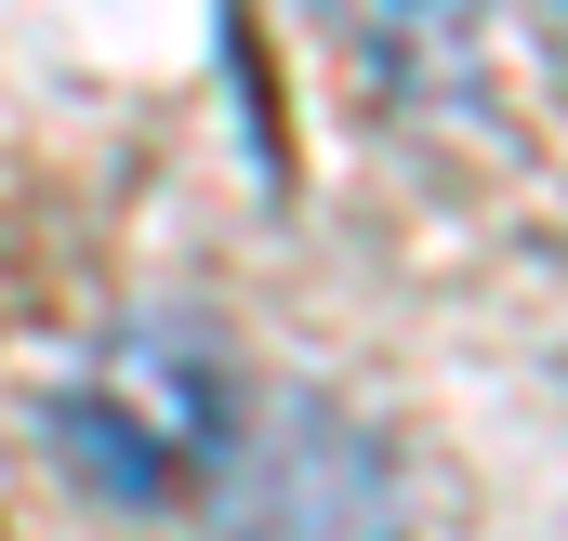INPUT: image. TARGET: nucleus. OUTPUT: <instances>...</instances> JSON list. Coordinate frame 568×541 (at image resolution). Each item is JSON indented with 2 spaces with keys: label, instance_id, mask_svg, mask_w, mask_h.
<instances>
[{
  "label": "nucleus",
  "instance_id": "nucleus-1",
  "mask_svg": "<svg viewBox=\"0 0 568 541\" xmlns=\"http://www.w3.org/2000/svg\"><path fill=\"white\" fill-rule=\"evenodd\" d=\"M252 436V397H239V357L199 330V317H120L67 357L53 384V449L93 502H133V516H172L199 502Z\"/></svg>",
  "mask_w": 568,
  "mask_h": 541
},
{
  "label": "nucleus",
  "instance_id": "nucleus-2",
  "mask_svg": "<svg viewBox=\"0 0 568 541\" xmlns=\"http://www.w3.org/2000/svg\"><path fill=\"white\" fill-rule=\"evenodd\" d=\"M317 13H331V40L357 53L371 93H436V80H463V67H476V27H489V0H317Z\"/></svg>",
  "mask_w": 568,
  "mask_h": 541
},
{
  "label": "nucleus",
  "instance_id": "nucleus-3",
  "mask_svg": "<svg viewBox=\"0 0 568 541\" xmlns=\"http://www.w3.org/2000/svg\"><path fill=\"white\" fill-rule=\"evenodd\" d=\"M542 40H556V53H568V0H542Z\"/></svg>",
  "mask_w": 568,
  "mask_h": 541
}]
</instances>
